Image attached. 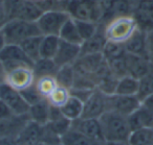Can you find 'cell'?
Segmentation results:
<instances>
[{"mask_svg":"<svg viewBox=\"0 0 153 145\" xmlns=\"http://www.w3.org/2000/svg\"><path fill=\"white\" fill-rule=\"evenodd\" d=\"M51 132H53L58 137L61 138L64 134L68 132L71 128V121L69 119H67L66 117H63L59 120L56 121H51L47 124H45Z\"/></svg>","mask_w":153,"mask_h":145,"instance_id":"e575fe53","label":"cell"},{"mask_svg":"<svg viewBox=\"0 0 153 145\" xmlns=\"http://www.w3.org/2000/svg\"><path fill=\"white\" fill-rule=\"evenodd\" d=\"M33 1H35V2H40V1H43V0H33Z\"/></svg>","mask_w":153,"mask_h":145,"instance_id":"681fc988","label":"cell"},{"mask_svg":"<svg viewBox=\"0 0 153 145\" xmlns=\"http://www.w3.org/2000/svg\"><path fill=\"white\" fill-rule=\"evenodd\" d=\"M58 67L53 59H42L40 57L33 64V71L36 78L42 76H55L57 73Z\"/></svg>","mask_w":153,"mask_h":145,"instance_id":"d4e9b609","label":"cell"},{"mask_svg":"<svg viewBox=\"0 0 153 145\" xmlns=\"http://www.w3.org/2000/svg\"><path fill=\"white\" fill-rule=\"evenodd\" d=\"M49 107L51 105L48 100L43 99L40 102L30 105L27 113L28 118L40 125H45L49 122Z\"/></svg>","mask_w":153,"mask_h":145,"instance_id":"d6986e66","label":"cell"},{"mask_svg":"<svg viewBox=\"0 0 153 145\" xmlns=\"http://www.w3.org/2000/svg\"><path fill=\"white\" fill-rule=\"evenodd\" d=\"M96 1H98V2H100L101 4L103 5V7H104L105 4H107V3L109 2V0H96Z\"/></svg>","mask_w":153,"mask_h":145,"instance_id":"bcb514c9","label":"cell"},{"mask_svg":"<svg viewBox=\"0 0 153 145\" xmlns=\"http://www.w3.org/2000/svg\"><path fill=\"white\" fill-rule=\"evenodd\" d=\"M70 96H71V94H70L69 89L62 86H58L56 88V90L48 96L47 100H48L51 105H53V107H62L67 102V100L70 98Z\"/></svg>","mask_w":153,"mask_h":145,"instance_id":"4dcf8cb0","label":"cell"},{"mask_svg":"<svg viewBox=\"0 0 153 145\" xmlns=\"http://www.w3.org/2000/svg\"><path fill=\"white\" fill-rule=\"evenodd\" d=\"M60 45V38L58 36H42L40 46V57L53 59L55 57Z\"/></svg>","mask_w":153,"mask_h":145,"instance_id":"4316f807","label":"cell"},{"mask_svg":"<svg viewBox=\"0 0 153 145\" xmlns=\"http://www.w3.org/2000/svg\"><path fill=\"white\" fill-rule=\"evenodd\" d=\"M35 145H45L43 142H40V143H38V144H35Z\"/></svg>","mask_w":153,"mask_h":145,"instance_id":"c3c4849f","label":"cell"},{"mask_svg":"<svg viewBox=\"0 0 153 145\" xmlns=\"http://www.w3.org/2000/svg\"><path fill=\"white\" fill-rule=\"evenodd\" d=\"M108 96L98 88H96L90 96L84 101L83 115L81 118H94L99 119L105 112L109 110Z\"/></svg>","mask_w":153,"mask_h":145,"instance_id":"ba28073f","label":"cell"},{"mask_svg":"<svg viewBox=\"0 0 153 145\" xmlns=\"http://www.w3.org/2000/svg\"><path fill=\"white\" fill-rule=\"evenodd\" d=\"M5 75H7V71H5L4 65H3V62L0 60V84L4 82Z\"/></svg>","mask_w":153,"mask_h":145,"instance_id":"7bdbcfd3","label":"cell"},{"mask_svg":"<svg viewBox=\"0 0 153 145\" xmlns=\"http://www.w3.org/2000/svg\"><path fill=\"white\" fill-rule=\"evenodd\" d=\"M7 21H9V17H7V10H5L4 3H3V0H0V29L2 28V26Z\"/></svg>","mask_w":153,"mask_h":145,"instance_id":"ab89813d","label":"cell"},{"mask_svg":"<svg viewBox=\"0 0 153 145\" xmlns=\"http://www.w3.org/2000/svg\"><path fill=\"white\" fill-rule=\"evenodd\" d=\"M43 14L41 7L33 0H24L23 4L20 7L16 18L25 20L28 22H37ZM15 19V18H14Z\"/></svg>","mask_w":153,"mask_h":145,"instance_id":"7402d4cb","label":"cell"},{"mask_svg":"<svg viewBox=\"0 0 153 145\" xmlns=\"http://www.w3.org/2000/svg\"><path fill=\"white\" fill-rule=\"evenodd\" d=\"M126 50L124 44H120V43H113L107 41L106 45H105L104 49H103V57H104L105 61L108 62L111 60H115L122 57L126 54Z\"/></svg>","mask_w":153,"mask_h":145,"instance_id":"1f68e13d","label":"cell"},{"mask_svg":"<svg viewBox=\"0 0 153 145\" xmlns=\"http://www.w3.org/2000/svg\"><path fill=\"white\" fill-rule=\"evenodd\" d=\"M70 18L66 11L53 10L43 12L41 17L36 22L42 36H58L65 22Z\"/></svg>","mask_w":153,"mask_h":145,"instance_id":"5b68a950","label":"cell"},{"mask_svg":"<svg viewBox=\"0 0 153 145\" xmlns=\"http://www.w3.org/2000/svg\"><path fill=\"white\" fill-rule=\"evenodd\" d=\"M147 41V57L153 65V27L146 32Z\"/></svg>","mask_w":153,"mask_h":145,"instance_id":"74e56055","label":"cell"},{"mask_svg":"<svg viewBox=\"0 0 153 145\" xmlns=\"http://www.w3.org/2000/svg\"><path fill=\"white\" fill-rule=\"evenodd\" d=\"M138 82H140V88H138L137 96L140 100H143L145 97L153 93V69L145 76H143L140 79H138Z\"/></svg>","mask_w":153,"mask_h":145,"instance_id":"836d02e7","label":"cell"},{"mask_svg":"<svg viewBox=\"0 0 153 145\" xmlns=\"http://www.w3.org/2000/svg\"><path fill=\"white\" fill-rule=\"evenodd\" d=\"M74 21L83 42L94 36L100 27V23H96L92 21H82V20H74Z\"/></svg>","mask_w":153,"mask_h":145,"instance_id":"d6a6232c","label":"cell"},{"mask_svg":"<svg viewBox=\"0 0 153 145\" xmlns=\"http://www.w3.org/2000/svg\"><path fill=\"white\" fill-rule=\"evenodd\" d=\"M0 60L3 62L5 71L9 72L13 69L22 66H30L33 67V62L25 54L20 45L7 44L0 51Z\"/></svg>","mask_w":153,"mask_h":145,"instance_id":"8992f818","label":"cell"},{"mask_svg":"<svg viewBox=\"0 0 153 145\" xmlns=\"http://www.w3.org/2000/svg\"><path fill=\"white\" fill-rule=\"evenodd\" d=\"M142 105V100L138 96H127V95L112 94L108 96L109 110L114 111L121 115L128 117ZM108 110V111H109Z\"/></svg>","mask_w":153,"mask_h":145,"instance_id":"8fae6325","label":"cell"},{"mask_svg":"<svg viewBox=\"0 0 153 145\" xmlns=\"http://www.w3.org/2000/svg\"><path fill=\"white\" fill-rule=\"evenodd\" d=\"M127 119L131 132L138 128L153 127V113L142 105L136 111L128 116Z\"/></svg>","mask_w":153,"mask_h":145,"instance_id":"ac0fdd59","label":"cell"},{"mask_svg":"<svg viewBox=\"0 0 153 145\" xmlns=\"http://www.w3.org/2000/svg\"><path fill=\"white\" fill-rule=\"evenodd\" d=\"M0 99L3 100L12 110L14 115H27L30 105L23 98L21 92L12 88L5 82L0 84Z\"/></svg>","mask_w":153,"mask_h":145,"instance_id":"52a82bcc","label":"cell"},{"mask_svg":"<svg viewBox=\"0 0 153 145\" xmlns=\"http://www.w3.org/2000/svg\"><path fill=\"white\" fill-rule=\"evenodd\" d=\"M104 145H128L127 142H113V141H105Z\"/></svg>","mask_w":153,"mask_h":145,"instance_id":"f6af8a7d","label":"cell"},{"mask_svg":"<svg viewBox=\"0 0 153 145\" xmlns=\"http://www.w3.org/2000/svg\"><path fill=\"white\" fill-rule=\"evenodd\" d=\"M0 145H17L14 138L9 137H0Z\"/></svg>","mask_w":153,"mask_h":145,"instance_id":"b9f144b4","label":"cell"},{"mask_svg":"<svg viewBox=\"0 0 153 145\" xmlns=\"http://www.w3.org/2000/svg\"><path fill=\"white\" fill-rule=\"evenodd\" d=\"M46 145V144H45ZM51 145H62V143H57V144H51Z\"/></svg>","mask_w":153,"mask_h":145,"instance_id":"f907efd6","label":"cell"},{"mask_svg":"<svg viewBox=\"0 0 153 145\" xmlns=\"http://www.w3.org/2000/svg\"><path fill=\"white\" fill-rule=\"evenodd\" d=\"M60 109H61V112L64 115V117L69 119L70 121H74V120L81 118L82 115H83L84 102L76 97L70 96L67 102Z\"/></svg>","mask_w":153,"mask_h":145,"instance_id":"cb8c5ba5","label":"cell"},{"mask_svg":"<svg viewBox=\"0 0 153 145\" xmlns=\"http://www.w3.org/2000/svg\"><path fill=\"white\" fill-rule=\"evenodd\" d=\"M62 2H64V3H66V2H68V1H70V0H61Z\"/></svg>","mask_w":153,"mask_h":145,"instance_id":"7dc6e473","label":"cell"},{"mask_svg":"<svg viewBox=\"0 0 153 145\" xmlns=\"http://www.w3.org/2000/svg\"><path fill=\"white\" fill-rule=\"evenodd\" d=\"M126 65H127L128 75L140 79L143 76L153 69V65L147 57L134 55L126 53Z\"/></svg>","mask_w":153,"mask_h":145,"instance_id":"5bb4252c","label":"cell"},{"mask_svg":"<svg viewBox=\"0 0 153 145\" xmlns=\"http://www.w3.org/2000/svg\"><path fill=\"white\" fill-rule=\"evenodd\" d=\"M41 41H42V36H35L22 41L19 44L22 50L25 52V54L30 57L33 63L40 59Z\"/></svg>","mask_w":153,"mask_h":145,"instance_id":"484cf974","label":"cell"},{"mask_svg":"<svg viewBox=\"0 0 153 145\" xmlns=\"http://www.w3.org/2000/svg\"><path fill=\"white\" fill-rule=\"evenodd\" d=\"M131 16L140 29L147 30L153 27V0H131Z\"/></svg>","mask_w":153,"mask_h":145,"instance_id":"9c48e42d","label":"cell"},{"mask_svg":"<svg viewBox=\"0 0 153 145\" xmlns=\"http://www.w3.org/2000/svg\"><path fill=\"white\" fill-rule=\"evenodd\" d=\"M58 86L59 85L55 76H42V77L36 78L35 80V87L37 91L45 99L48 98V96L56 90Z\"/></svg>","mask_w":153,"mask_h":145,"instance_id":"f1b7e54d","label":"cell"},{"mask_svg":"<svg viewBox=\"0 0 153 145\" xmlns=\"http://www.w3.org/2000/svg\"><path fill=\"white\" fill-rule=\"evenodd\" d=\"M36 80V76L30 66H22L7 72L4 82L18 91H23L33 86Z\"/></svg>","mask_w":153,"mask_h":145,"instance_id":"30bf717a","label":"cell"},{"mask_svg":"<svg viewBox=\"0 0 153 145\" xmlns=\"http://www.w3.org/2000/svg\"><path fill=\"white\" fill-rule=\"evenodd\" d=\"M65 11L74 20L101 23L104 7L96 0H70L65 3Z\"/></svg>","mask_w":153,"mask_h":145,"instance_id":"7a4b0ae2","label":"cell"},{"mask_svg":"<svg viewBox=\"0 0 153 145\" xmlns=\"http://www.w3.org/2000/svg\"><path fill=\"white\" fill-rule=\"evenodd\" d=\"M59 38L62 41H65V42L72 43V44L76 45H82V43H83V40H82L81 36H80L78 27H76V21L71 17L65 22L63 27L61 28Z\"/></svg>","mask_w":153,"mask_h":145,"instance_id":"603a6c76","label":"cell"},{"mask_svg":"<svg viewBox=\"0 0 153 145\" xmlns=\"http://www.w3.org/2000/svg\"><path fill=\"white\" fill-rule=\"evenodd\" d=\"M81 57V45L72 44L60 40V45L56 53L53 61L58 67L74 65Z\"/></svg>","mask_w":153,"mask_h":145,"instance_id":"7c38bea8","label":"cell"},{"mask_svg":"<svg viewBox=\"0 0 153 145\" xmlns=\"http://www.w3.org/2000/svg\"><path fill=\"white\" fill-rule=\"evenodd\" d=\"M24 0H3L5 10H7L9 20L14 19L17 16L20 7L23 4Z\"/></svg>","mask_w":153,"mask_h":145,"instance_id":"8d00e7d4","label":"cell"},{"mask_svg":"<svg viewBox=\"0 0 153 145\" xmlns=\"http://www.w3.org/2000/svg\"><path fill=\"white\" fill-rule=\"evenodd\" d=\"M142 105L153 113V93H152V94H150V95H148V96L145 97V98L143 99V100H142Z\"/></svg>","mask_w":153,"mask_h":145,"instance_id":"60d3db41","label":"cell"},{"mask_svg":"<svg viewBox=\"0 0 153 145\" xmlns=\"http://www.w3.org/2000/svg\"><path fill=\"white\" fill-rule=\"evenodd\" d=\"M140 82L137 78L131 75H125L119 78L115 88L114 94L117 95H127V96H137Z\"/></svg>","mask_w":153,"mask_h":145,"instance_id":"44dd1931","label":"cell"},{"mask_svg":"<svg viewBox=\"0 0 153 145\" xmlns=\"http://www.w3.org/2000/svg\"><path fill=\"white\" fill-rule=\"evenodd\" d=\"M7 45V42H5V39H4V36H3L2 32L0 29V51L2 50L3 47Z\"/></svg>","mask_w":153,"mask_h":145,"instance_id":"ee69618b","label":"cell"},{"mask_svg":"<svg viewBox=\"0 0 153 145\" xmlns=\"http://www.w3.org/2000/svg\"><path fill=\"white\" fill-rule=\"evenodd\" d=\"M43 126L36 122L28 120L24 127L15 138L17 145H35L42 142Z\"/></svg>","mask_w":153,"mask_h":145,"instance_id":"4fadbf2b","label":"cell"},{"mask_svg":"<svg viewBox=\"0 0 153 145\" xmlns=\"http://www.w3.org/2000/svg\"><path fill=\"white\" fill-rule=\"evenodd\" d=\"M124 47H125V50L127 53L140 55V57H147L146 32L137 28L134 32V34L124 43Z\"/></svg>","mask_w":153,"mask_h":145,"instance_id":"e0dca14e","label":"cell"},{"mask_svg":"<svg viewBox=\"0 0 153 145\" xmlns=\"http://www.w3.org/2000/svg\"><path fill=\"white\" fill-rule=\"evenodd\" d=\"M137 28L136 21L131 15L120 16L105 24L104 34L109 42L124 44Z\"/></svg>","mask_w":153,"mask_h":145,"instance_id":"277c9868","label":"cell"},{"mask_svg":"<svg viewBox=\"0 0 153 145\" xmlns=\"http://www.w3.org/2000/svg\"><path fill=\"white\" fill-rule=\"evenodd\" d=\"M61 143L62 145H104L105 142L94 140L74 128H70L61 137Z\"/></svg>","mask_w":153,"mask_h":145,"instance_id":"ffe728a7","label":"cell"},{"mask_svg":"<svg viewBox=\"0 0 153 145\" xmlns=\"http://www.w3.org/2000/svg\"><path fill=\"white\" fill-rule=\"evenodd\" d=\"M7 44L19 45L22 41L35 36H42L36 22H28L25 20L15 18L11 19L1 28Z\"/></svg>","mask_w":153,"mask_h":145,"instance_id":"3957f363","label":"cell"},{"mask_svg":"<svg viewBox=\"0 0 153 145\" xmlns=\"http://www.w3.org/2000/svg\"><path fill=\"white\" fill-rule=\"evenodd\" d=\"M71 128L78 130L81 134L89 137L91 139L105 142L103 138L102 128L99 119L94 118H79V119L71 121Z\"/></svg>","mask_w":153,"mask_h":145,"instance_id":"9a60e30c","label":"cell"},{"mask_svg":"<svg viewBox=\"0 0 153 145\" xmlns=\"http://www.w3.org/2000/svg\"><path fill=\"white\" fill-rule=\"evenodd\" d=\"M127 143L128 145H153V127L132 130Z\"/></svg>","mask_w":153,"mask_h":145,"instance_id":"83f0119b","label":"cell"},{"mask_svg":"<svg viewBox=\"0 0 153 145\" xmlns=\"http://www.w3.org/2000/svg\"><path fill=\"white\" fill-rule=\"evenodd\" d=\"M99 121L105 141L128 142L131 128L127 117L109 110L99 118Z\"/></svg>","mask_w":153,"mask_h":145,"instance_id":"6da1fadb","label":"cell"},{"mask_svg":"<svg viewBox=\"0 0 153 145\" xmlns=\"http://www.w3.org/2000/svg\"><path fill=\"white\" fill-rule=\"evenodd\" d=\"M104 24L100 23V27H99L98 32H96V35L82 43L81 55L103 52V49L107 43V39L104 34Z\"/></svg>","mask_w":153,"mask_h":145,"instance_id":"2e32d148","label":"cell"},{"mask_svg":"<svg viewBox=\"0 0 153 145\" xmlns=\"http://www.w3.org/2000/svg\"><path fill=\"white\" fill-rule=\"evenodd\" d=\"M14 115V113L12 112V110L9 107V105L4 102L3 100L0 99V120H7L12 118Z\"/></svg>","mask_w":153,"mask_h":145,"instance_id":"f35d334b","label":"cell"},{"mask_svg":"<svg viewBox=\"0 0 153 145\" xmlns=\"http://www.w3.org/2000/svg\"><path fill=\"white\" fill-rule=\"evenodd\" d=\"M20 92H21L22 96H23V98L25 99L26 102L30 105V107L33 105H36V103L40 102V101L43 100V99H45V98H43V97L40 95V93L37 91L36 87H35V84L33 85V86L28 87V88L25 89V90L20 91Z\"/></svg>","mask_w":153,"mask_h":145,"instance_id":"d590c367","label":"cell"},{"mask_svg":"<svg viewBox=\"0 0 153 145\" xmlns=\"http://www.w3.org/2000/svg\"><path fill=\"white\" fill-rule=\"evenodd\" d=\"M58 85L62 87H65L67 89H71L74 84V78H76V72H74V65H67L60 67L58 69L57 73L55 75Z\"/></svg>","mask_w":153,"mask_h":145,"instance_id":"f546056e","label":"cell"}]
</instances>
